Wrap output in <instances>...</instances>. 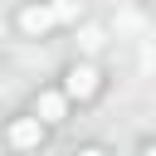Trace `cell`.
<instances>
[{
	"label": "cell",
	"mask_w": 156,
	"mask_h": 156,
	"mask_svg": "<svg viewBox=\"0 0 156 156\" xmlns=\"http://www.w3.org/2000/svg\"><path fill=\"white\" fill-rule=\"evenodd\" d=\"M54 10H58V24H73V20L83 15V10H78V0H58Z\"/></svg>",
	"instance_id": "5b68a950"
},
{
	"label": "cell",
	"mask_w": 156,
	"mask_h": 156,
	"mask_svg": "<svg viewBox=\"0 0 156 156\" xmlns=\"http://www.w3.org/2000/svg\"><path fill=\"white\" fill-rule=\"evenodd\" d=\"M63 93L78 98V102H88V98L98 93V68H93V63H73V68L63 73Z\"/></svg>",
	"instance_id": "6da1fadb"
},
{
	"label": "cell",
	"mask_w": 156,
	"mask_h": 156,
	"mask_svg": "<svg viewBox=\"0 0 156 156\" xmlns=\"http://www.w3.org/2000/svg\"><path fill=\"white\" fill-rule=\"evenodd\" d=\"M34 112H39L44 122H63V112H68V93H39V98H34Z\"/></svg>",
	"instance_id": "277c9868"
},
{
	"label": "cell",
	"mask_w": 156,
	"mask_h": 156,
	"mask_svg": "<svg viewBox=\"0 0 156 156\" xmlns=\"http://www.w3.org/2000/svg\"><path fill=\"white\" fill-rule=\"evenodd\" d=\"M44 127H49V122H44L39 112H34V117H15V122H10V146H39V141H44Z\"/></svg>",
	"instance_id": "3957f363"
},
{
	"label": "cell",
	"mask_w": 156,
	"mask_h": 156,
	"mask_svg": "<svg viewBox=\"0 0 156 156\" xmlns=\"http://www.w3.org/2000/svg\"><path fill=\"white\" fill-rule=\"evenodd\" d=\"M54 24H58V10L54 5H24L20 10V29L24 34H49Z\"/></svg>",
	"instance_id": "7a4b0ae2"
}]
</instances>
